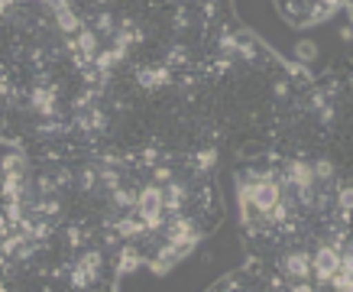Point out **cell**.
I'll list each match as a JSON object with an SVG mask.
<instances>
[{"instance_id": "obj_1", "label": "cell", "mask_w": 353, "mask_h": 292, "mask_svg": "<svg viewBox=\"0 0 353 292\" xmlns=\"http://www.w3.org/2000/svg\"><path fill=\"white\" fill-rule=\"evenodd\" d=\"M234 188L246 257H272L350 231V169L282 153H234Z\"/></svg>"}, {"instance_id": "obj_2", "label": "cell", "mask_w": 353, "mask_h": 292, "mask_svg": "<svg viewBox=\"0 0 353 292\" xmlns=\"http://www.w3.org/2000/svg\"><path fill=\"white\" fill-rule=\"evenodd\" d=\"M108 156H204L221 159L188 78L110 68L101 75L72 143Z\"/></svg>"}, {"instance_id": "obj_3", "label": "cell", "mask_w": 353, "mask_h": 292, "mask_svg": "<svg viewBox=\"0 0 353 292\" xmlns=\"http://www.w3.org/2000/svg\"><path fill=\"white\" fill-rule=\"evenodd\" d=\"M185 78L224 156L227 150L263 146L311 72L282 59L246 26H236L217 52L201 68L185 72Z\"/></svg>"}, {"instance_id": "obj_4", "label": "cell", "mask_w": 353, "mask_h": 292, "mask_svg": "<svg viewBox=\"0 0 353 292\" xmlns=\"http://www.w3.org/2000/svg\"><path fill=\"white\" fill-rule=\"evenodd\" d=\"M263 150L350 169V72L311 75L285 104Z\"/></svg>"}, {"instance_id": "obj_5", "label": "cell", "mask_w": 353, "mask_h": 292, "mask_svg": "<svg viewBox=\"0 0 353 292\" xmlns=\"http://www.w3.org/2000/svg\"><path fill=\"white\" fill-rule=\"evenodd\" d=\"M224 289H259V292H324L350 289V231H337L327 237L292 250H279L272 257H246L240 270L227 273L211 286Z\"/></svg>"}, {"instance_id": "obj_6", "label": "cell", "mask_w": 353, "mask_h": 292, "mask_svg": "<svg viewBox=\"0 0 353 292\" xmlns=\"http://www.w3.org/2000/svg\"><path fill=\"white\" fill-rule=\"evenodd\" d=\"M279 17L295 26V30H308L318 23H327L341 10H350V0H276Z\"/></svg>"}, {"instance_id": "obj_7", "label": "cell", "mask_w": 353, "mask_h": 292, "mask_svg": "<svg viewBox=\"0 0 353 292\" xmlns=\"http://www.w3.org/2000/svg\"><path fill=\"white\" fill-rule=\"evenodd\" d=\"M0 3H10V0H0Z\"/></svg>"}]
</instances>
